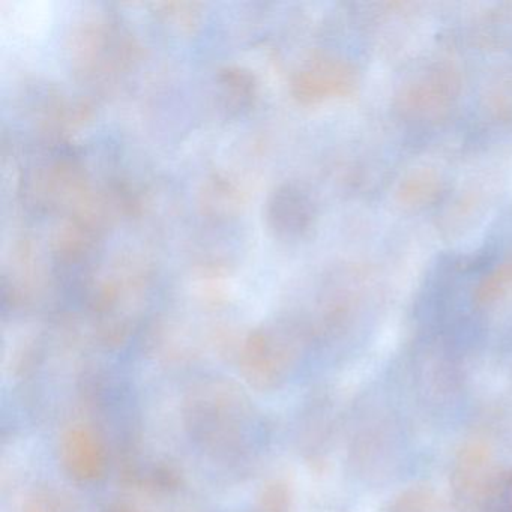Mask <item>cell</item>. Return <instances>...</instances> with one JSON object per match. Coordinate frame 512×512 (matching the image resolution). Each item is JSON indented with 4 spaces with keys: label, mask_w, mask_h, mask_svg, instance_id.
Masks as SVG:
<instances>
[{
    "label": "cell",
    "mask_w": 512,
    "mask_h": 512,
    "mask_svg": "<svg viewBox=\"0 0 512 512\" xmlns=\"http://www.w3.org/2000/svg\"><path fill=\"white\" fill-rule=\"evenodd\" d=\"M508 490L503 491L502 496L497 497V499H502V509L500 512H512V484L506 485Z\"/></svg>",
    "instance_id": "6da1fadb"
}]
</instances>
